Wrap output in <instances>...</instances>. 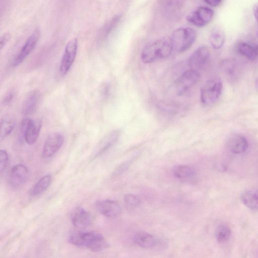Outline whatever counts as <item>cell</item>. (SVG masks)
<instances>
[{"label": "cell", "instance_id": "33", "mask_svg": "<svg viewBox=\"0 0 258 258\" xmlns=\"http://www.w3.org/2000/svg\"><path fill=\"white\" fill-rule=\"evenodd\" d=\"M257 34H258V32H257Z\"/></svg>", "mask_w": 258, "mask_h": 258}, {"label": "cell", "instance_id": "28", "mask_svg": "<svg viewBox=\"0 0 258 258\" xmlns=\"http://www.w3.org/2000/svg\"><path fill=\"white\" fill-rule=\"evenodd\" d=\"M11 37V36L9 33H6L1 37V39H0V48H1V50L4 48L6 44L9 41Z\"/></svg>", "mask_w": 258, "mask_h": 258}, {"label": "cell", "instance_id": "27", "mask_svg": "<svg viewBox=\"0 0 258 258\" xmlns=\"http://www.w3.org/2000/svg\"><path fill=\"white\" fill-rule=\"evenodd\" d=\"M124 201L128 205L130 206H138L140 204V199L133 194H128L124 196Z\"/></svg>", "mask_w": 258, "mask_h": 258}, {"label": "cell", "instance_id": "23", "mask_svg": "<svg viewBox=\"0 0 258 258\" xmlns=\"http://www.w3.org/2000/svg\"><path fill=\"white\" fill-rule=\"evenodd\" d=\"M52 177L50 174L42 177L37 182L32 188L31 194L32 196L40 195L46 191L51 185Z\"/></svg>", "mask_w": 258, "mask_h": 258}, {"label": "cell", "instance_id": "3", "mask_svg": "<svg viewBox=\"0 0 258 258\" xmlns=\"http://www.w3.org/2000/svg\"><path fill=\"white\" fill-rule=\"evenodd\" d=\"M196 34L190 28H180L176 29L172 34L171 39L173 49L178 53L188 50L194 44Z\"/></svg>", "mask_w": 258, "mask_h": 258}, {"label": "cell", "instance_id": "14", "mask_svg": "<svg viewBox=\"0 0 258 258\" xmlns=\"http://www.w3.org/2000/svg\"><path fill=\"white\" fill-rule=\"evenodd\" d=\"M41 98V93L39 90H34L29 92L22 103V114L28 116L34 113L40 104Z\"/></svg>", "mask_w": 258, "mask_h": 258}, {"label": "cell", "instance_id": "22", "mask_svg": "<svg viewBox=\"0 0 258 258\" xmlns=\"http://www.w3.org/2000/svg\"><path fill=\"white\" fill-rule=\"evenodd\" d=\"M245 206L252 210H258V190H250L245 191L241 196Z\"/></svg>", "mask_w": 258, "mask_h": 258}, {"label": "cell", "instance_id": "15", "mask_svg": "<svg viewBox=\"0 0 258 258\" xmlns=\"http://www.w3.org/2000/svg\"><path fill=\"white\" fill-rule=\"evenodd\" d=\"M227 145L230 152L236 155L245 153L249 146L247 139L241 135H235L231 137L228 141Z\"/></svg>", "mask_w": 258, "mask_h": 258}, {"label": "cell", "instance_id": "17", "mask_svg": "<svg viewBox=\"0 0 258 258\" xmlns=\"http://www.w3.org/2000/svg\"><path fill=\"white\" fill-rule=\"evenodd\" d=\"M28 170L23 165L15 166L11 170L10 178L15 185H19L25 182L28 178Z\"/></svg>", "mask_w": 258, "mask_h": 258}, {"label": "cell", "instance_id": "31", "mask_svg": "<svg viewBox=\"0 0 258 258\" xmlns=\"http://www.w3.org/2000/svg\"><path fill=\"white\" fill-rule=\"evenodd\" d=\"M253 12L255 18L258 23V2H257L254 6Z\"/></svg>", "mask_w": 258, "mask_h": 258}, {"label": "cell", "instance_id": "5", "mask_svg": "<svg viewBox=\"0 0 258 258\" xmlns=\"http://www.w3.org/2000/svg\"><path fill=\"white\" fill-rule=\"evenodd\" d=\"M200 74L197 70L190 69L183 72L175 83L176 94L181 96L190 90L200 81Z\"/></svg>", "mask_w": 258, "mask_h": 258}, {"label": "cell", "instance_id": "12", "mask_svg": "<svg viewBox=\"0 0 258 258\" xmlns=\"http://www.w3.org/2000/svg\"><path fill=\"white\" fill-rule=\"evenodd\" d=\"M92 220L91 213L83 207L77 208L72 214V223L79 229H86L91 225Z\"/></svg>", "mask_w": 258, "mask_h": 258}, {"label": "cell", "instance_id": "24", "mask_svg": "<svg viewBox=\"0 0 258 258\" xmlns=\"http://www.w3.org/2000/svg\"><path fill=\"white\" fill-rule=\"evenodd\" d=\"M15 126V122L14 119L10 117H6L1 120L0 126V139L1 140L9 136Z\"/></svg>", "mask_w": 258, "mask_h": 258}, {"label": "cell", "instance_id": "6", "mask_svg": "<svg viewBox=\"0 0 258 258\" xmlns=\"http://www.w3.org/2000/svg\"><path fill=\"white\" fill-rule=\"evenodd\" d=\"M78 47L79 43L77 39L72 40L66 45L60 66V72L62 76L67 75L75 62Z\"/></svg>", "mask_w": 258, "mask_h": 258}, {"label": "cell", "instance_id": "7", "mask_svg": "<svg viewBox=\"0 0 258 258\" xmlns=\"http://www.w3.org/2000/svg\"><path fill=\"white\" fill-rule=\"evenodd\" d=\"M41 36L39 28H36L29 36V38L22 48L18 55L14 59L13 66L16 67L20 65L29 56L38 44Z\"/></svg>", "mask_w": 258, "mask_h": 258}, {"label": "cell", "instance_id": "10", "mask_svg": "<svg viewBox=\"0 0 258 258\" xmlns=\"http://www.w3.org/2000/svg\"><path fill=\"white\" fill-rule=\"evenodd\" d=\"M121 135L120 130H115L105 135L98 143L93 153L92 158H96L111 148L119 140Z\"/></svg>", "mask_w": 258, "mask_h": 258}, {"label": "cell", "instance_id": "18", "mask_svg": "<svg viewBox=\"0 0 258 258\" xmlns=\"http://www.w3.org/2000/svg\"><path fill=\"white\" fill-rule=\"evenodd\" d=\"M133 240L136 245L145 249H151L157 244L155 238L151 234L144 232L136 233Z\"/></svg>", "mask_w": 258, "mask_h": 258}, {"label": "cell", "instance_id": "2", "mask_svg": "<svg viewBox=\"0 0 258 258\" xmlns=\"http://www.w3.org/2000/svg\"><path fill=\"white\" fill-rule=\"evenodd\" d=\"M171 39H161L147 45L141 53L144 63H151L158 60L169 57L173 50Z\"/></svg>", "mask_w": 258, "mask_h": 258}, {"label": "cell", "instance_id": "30", "mask_svg": "<svg viewBox=\"0 0 258 258\" xmlns=\"http://www.w3.org/2000/svg\"><path fill=\"white\" fill-rule=\"evenodd\" d=\"M205 2L212 7L218 6L222 2V0H205Z\"/></svg>", "mask_w": 258, "mask_h": 258}, {"label": "cell", "instance_id": "19", "mask_svg": "<svg viewBox=\"0 0 258 258\" xmlns=\"http://www.w3.org/2000/svg\"><path fill=\"white\" fill-rule=\"evenodd\" d=\"M239 53L250 60L258 58V46L247 42H240L237 46Z\"/></svg>", "mask_w": 258, "mask_h": 258}, {"label": "cell", "instance_id": "25", "mask_svg": "<svg viewBox=\"0 0 258 258\" xmlns=\"http://www.w3.org/2000/svg\"><path fill=\"white\" fill-rule=\"evenodd\" d=\"M232 231L231 229L226 225H221L218 227L215 232V237L219 243H224L231 238Z\"/></svg>", "mask_w": 258, "mask_h": 258}, {"label": "cell", "instance_id": "26", "mask_svg": "<svg viewBox=\"0 0 258 258\" xmlns=\"http://www.w3.org/2000/svg\"><path fill=\"white\" fill-rule=\"evenodd\" d=\"M8 155L4 150L0 151V172L2 173L6 168L8 163Z\"/></svg>", "mask_w": 258, "mask_h": 258}, {"label": "cell", "instance_id": "20", "mask_svg": "<svg viewBox=\"0 0 258 258\" xmlns=\"http://www.w3.org/2000/svg\"><path fill=\"white\" fill-rule=\"evenodd\" d=\"M226 41V35L223 29L215 27L213 29L210 36V43L214 49L222 48Z\"/></svg>", "mask_w": 258, "mask_h": 258}, {"label": "cell", "instance_id": "32", "mask_svg": "<svg viewBox=\"0 0 258 258\" xmlns=\"http://www.w3.org/2000/svg\"><path fill=\"white\" fill-rule=\"evenodd\" d=\"M256 86L258 88V78L257 79L256 81Z\"/></svg>", "mask_w": 258, "mask_h": 258}, {"label": "cell", "instance_id": "1", "mask_svg": "<svg viewBox=\"0 0 258 258\" xmlns=\"http://www.w3.org/2000/svg\"><path fill=\"white\" fill-rule=\"evenodd\" d=\"M68 241L74 246L86 248L93 252H101L110 247L103 236L95 232H74L69 236Z\"/></svg>", "mask_w": 258, "mask_h": 258}, {"label": "cell", "instance_id": "13", "mask_svg": "<svg viewBox=\"0 0 258 258\" xmlns=\"http://www.w3.org/2000/svg\"><path fill=\"white\" fill-rule=\"evenodd\" d=\"M96 207L101 214L109 218L117 217L122 211V207L118 202L110 200L97 201Z\"/></svg>", "mask_w": 258, "mask_h": 258}, {"label": "cell", "instance_id": "8", "mask_svg": "<svg viewBox=\"0 0 258 258\" xmlns=\"http://www.w3.org/2000/svg\"><path fill=\"white\" fill-rule=\"evenodd\" d=\"M64 142V137L60 132H54L47 138L44 145L42 156L45 159L53 157L61 148Z\"/></svg>", "mask_w": 258, "mask_h": 258}, {"label": "cell", "instance_id": "21", "mask_svg": "<svg viewBox=\"0 0 258 258\" xmlns=\"http://www.w3.org/2000/svg\"><path fill=\"white\" fill-rule=\"evenodd\" d=\"M174 176L181 180L190 179L195 177L196 174L195 169L188 166H177L173 169Z\"/></svg>", "mask_w": 258, "mask_h": 258}, {"label": "cell", "instance_id": "29", "mask_svg": "<svg viewBox=\"0 0 258 258\" xmlns=\"http://www.w3.org/2000/svg\"><path fill=\"white\" fill-rule=\"evenodd\" d=\"M15 92L14 90L10 91L4 99V103L8 105L10 103L15 96Z\"/></svg>", "mask_w": 258, "mask_h": 258}, {"label": "cell", "instance_id": "9", "mask_svg": "<svg viewBox=\"0 0 258 258\" xmlns=\"http://www.w3.org/2000/svg\"><path fill=\"white\" fill-rule=\"evenodd\" d=\"M213 14L212 9L201 6L190 12L187 15V19L192 24L198 27H202L212 20Z\"/></svg>", "mask_w": 258, "mask_h": 258}, {"label": "cell", "instance_id": "11", "mask_svg": "<svg viewBox=\"0 0 258 258\" xmlns=\"http://www.w3.org/2000/svg\"><path fill=\"white\" fill-rule=\"evenodd\" d=\"M210 58L209 49L205 47H201L192 54L189 59V65L191 69L199 71L207 65Z\"/></svg>", "mask_w": 258, "mask_h": 258}, {"label": "cell", "instance_id": "16", "mask_svg": "<svg viewBox=\"0 0 258 258\" xmlns=\"http://www.w3.org/2000/svg\"><path fill=\"white\" fill-rule=\"evenodd\" d=\"M42 127L40 120L29 119L25 134L24 140L29 144H33L38 140Z\"/></svg>", "mask_w": 258, "mask_h": 258}, {"label": "cell", "instance_id": "4", "mask_svg": "<svg viewBox=\"0 0 258 258\" xmlns=\"http://www.w3.org/2000/svg\"><path fill=\"white\" fill-rule=\"evenodd\" d=\"M223 84L219 79H212L207 82L202 87L200 92L202 103L209 106L216 102L222 94Z\"/></svg>", "mask_w": 258, "mask_h": 258}]
</instances>
